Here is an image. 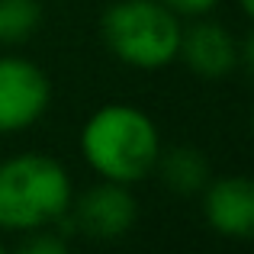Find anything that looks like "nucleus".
<instances>
[{
  "instance_id": "obj_7",
  "label": "nucleus",
  "mask_w": 254,
  "mask_h": 254,
  "mask_svg": "<svg viewBox=\"0 0 254 254\" xmlns=\"http://www.w3.org/2000/svg\"><path fill=\"white\" fill-rule=\"evenodd\" d=\"M177 58L199 81H222L238 68V42L222 23L196 16L180 32Z\"/></svg>"
},
{
  "instance_id": "obj_10",
  "label": "nucleus",
  "mask_w": 254,
  "mask_h": 254,
  "mask_svg": "<svg viewBox=\"0 0 254 254\" xmlns=\"http://www.w3.org/2000/svg\"><path fill=\"white\" fill-rule=\"evenodd\" d=\"M10 254H71V251H68V242L62 235L36 229V232H26V242Z\"/></svg>"
},
{
  "instance_id": "obj_3",
  "label": "nucleus",
  "mask_w": 254,
  "mask_h": 254,
  "mask_svg": "<svg viewBox=\"0 0 254 254\" xmlns=\"http://www.w3.org/2000/svg\"><path fill=\"white\" fill-rule=\"evenodd\" d=\"M184 23L161 0H116L100 16V36L116 62L135 71H161L177 62Z\"/></svg>"
},
{
  "instance_id": "obj_12",
  "label": "nucleus",
  "mask_w": 254,
  "mask_h": 254,
  "mask_svg": "<svg viewBox=\"0 0 254 254\" xmlns=\"http://www.w3.org/2000/svg\"><path fill=\"white\" fill-rule=\"evenodd\" d=\"M238 64H245V68H248V74L254 77V29L248 32V39L238 45Z\"/></svg>"
},
{
  "instance_id": "obj_5",
  "label": "nucleus",
  "mask_w": 254,
  "mask_h": 254,
  "mask_svg": "<svg viewBox=\"0 0 254 254\" xmlns=\"http://www.w3.org/2000/svg\"><path fill=\"white\" fill-rule=\"evenodd\" d=\"M71 225L81 232L84 238L93 242H116V238L129 235L132 225L138 222V203L132 196V187L113 184V180H100L81 196L71 199Z\"/></svg>"
},
{
  "instance_id": "obj_13",
  "label": "nucleus",
  "mask_w": 254,
  "mask_h": 254,
  "mask_svg": "<svg viewBox=\"0 0 254 254\" xmlns=\"http://www.w3.org/2000/svg\"><path fill=\"white\" fill-rule=\"evenodd\" d=\"M238 10H242L248 19H254V0H238Z\"/></svg>"
},
{
  "instance_id": "obj_8",
  "label": "nucleus",
  "mask_w": 254,
  "mask_h": 254,
  "mask_svg": "<svg viewBox=\"0 0 254 254\" xmlns=\"http://www.w3.org/2000/svg\"><path fill=\"white\" fill-rule=\"evenodd\" d=\"M155 174L171 193H177V196H196L212 180L206 155L199 148H193V145H177V148H168V151L161 148Z\"/></svg>"
},
{
  "instance_id": "obj_14",
  "label": "nucleus",
  "mask_w": 254,
  "mask_h": 254,
  "mask_svg": "<svg viewBox=\"0 0 254 254\" xmlns=\"http://www.w3.org/2000/svg\"><path fill=\"white\" fill-rule=\"evenodd\" d=\"M248 129H251V138H254V110H251V123H248Z\"/></svg>"
},
{
  "instance_id": "obj_6",
  "label": "nucleus",
  "mask_w": 254,
  "mask_h": 254,
  "mask_svg": "<svg viewBox=\"0 0 254 254\" xmlns=\"http://www.w3.org/2000/svg\"><path fill=\"white\" fill-rule=\"evenodd\" d=\"M203 216L216 235L232 242L254 238V177L229 174L216 177L203 190Z\"/></svg>"
},
{
  "instance_id": "obj_2",
  "label": "nucleus",
  "mask_w": 254,
  "mask_h": 254,
  "mask_svg": "<svg viewBox=\"0 0 254 254\" xmlns=\"http://www.w3.org/2000/svg\"><path fill=\"white\" fill-rule=\"evenodd\" d=\"M74 199V184L62 161L23 151L0 161V232H36L62 222Z\"/></svg>"
},
{
  "instance_id": "obj_11",
  "label": "nucleus",
  "mask_w": 254,
  "mask_h": 254,
  "mask_svg": "<svg viewBox=\"0 0 254 254\" xmlns=\"http://www.w3.org/2000/svg\"><path fill=\"white\" fill-rule=\"evenodd\" d=\"M168 10H174L180 19H196V16H206L219 6V0H161Z\"/></svg>"
},
{
  "instance_id": "obj_9",
  "label": "nucleus",
  "mask_w": 254,
  "mask_h": 254,
  "mask_svg": "<svg viewBox=\"0 0 254 254\" xmlns=\"http://www.w3.org/2000/svg\"><path fill=\"white\" fill-rule=\"evenodd\" d=\"M42 26L39 0H0V45H23Z\"/></svg>"
},
{
  "instance_id": "obj_1",
  "label": "nucleus",
  "mask_w": 254,
  "mask_h": 254,
  "mask_svg": "<svg viewBox=\"0 0 254 254\" xmlns=\"http://www.w3.org/2000/svg\"><path fill=\"white\" fill-rule=\"evenodd\" d=\"M161 132L145 110L129 103H106L81 126V155L100 180L138 184L155 174L161 155Z\"/></svg>"
},
{
  "instance_id": "obj_4",
  "label": "nucleus",
  "mask_w": 254,
  "mask_h": 254,
  "mask_svg": "<svg viewBox=\"0 0 254 254\" xmlns=\"http://www.w3.org/2000/svg\"><path fill=\"white\" fill-rule=\"evenodd\" d=\"M49 74L26 55H0V135L32 129L49 113Z\"/></svg>"
},
{
  "instance_id": "obj_15",
  "label": "nucleus",
  "mask_w": 254,
  "mask_h": 254,
  "mask_svg": "<svg viewBox=\"0 0 254 254\" xmlns=\"http://www.w3.org/2000/svg\"><path fill=\"white\" fill-rule=\"evenodd\" d=\"M0 254H10V251H6V248H3V245H0Z\"/></svg>"
}]
</instances>
